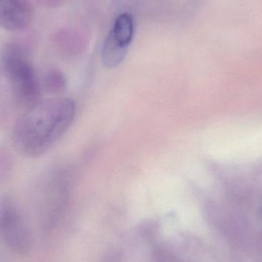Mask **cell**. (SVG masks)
Listing matches in <instances>:
<instances>
[{
    "label": "cell",
    "instance_id": "6da1fadb",
    "mask_svg": "<svg viewBox=\"0 0 262 262\" xmlns=\"http://www.w3.org/2000/svg\"><path fill=\"white\" fill-rule=\"evenodd\" d=\"M75 115L73 100H40L15 123L12 130L14 147L28 158L44 155L69 128Z\"/></svg>",
    "mask_w": 262,
    "mask_h": 262
},
{
    "label": "cell",
    "instance_id": "7a4b0ae2",
    "mask_svg": "<svg viewBox=\"0 0 262 262\" xmlns=\"http://www.w3.org/2000/svg\"><path fill=\"white\" fill-rule=\"evenodd\" d=\"M3 71L15 99L28 108L41 98V79L27 52L17 43H8L2 53Z\"/></svg>",
    "mask_w": 262,
    "mask_h": 262
},
{
    "label": "cell",
    "instance_id": "3957f363",
    "mask_svg": "<svg viewBox=\"0 0 262 262\" xmlns=\"http://www.w3.org/2000/svg\"><path fill=\"white\" fill-rule=\"evenodd\" d=\"M0 235L12 247L24 250L28 243V232L23 217L11 200L0 203Z\"/></svg>",
    "mask_w": 262,
    "mask_h": 262
},
{
    "label": "cell",
    "instance_id": "277c9868",
    "mask_svg": "<svg viewBox=\"0 0 262 262\" xmlns=\"http://www.w3.org/2000/svg\"><path fill=\"white\" fill-rule=\"evenodd\" d=\"M34 18L31 0H0V27L11 32L26 29Z\"/></svg>",
    "mask_w": 262,
    "mask_h": 262
},
{
    "label": "cell",
    "instance_id": "5b68a950",
    "mask_svg": "<svg viewBox=\"0 0 262 262\" xmlns=\"http://www.w3.org/2000/svg\"><path fill=\"white\" fill-rule=\"evenodd\" d=\"M128 48L123 47L114 37L112 32L104 41L102 49V60L107 68H115L125 58Z\"/></svg>",
    "mask_w": 262,
    "mask_h": 262
},
{
    "label": "cell",
    "instance_id": "8992f818",
    "mask_svg": "<svg viewBox=\"0 0 262 262\" xmlns=\"http://www.w3.org/2000/svg\"><path fill=\"white\" fill-rule=\"evenodd\" d=\"M116 41L123 47L128 48L134 35V20L129 13H122L117 18L112 30Z\"/></svg>",
    "mask_w": 262,
    "mask_h": 262
},
{
    "label": "cell",
    "instance_id": "52a82bcc",
    "mask_svg": "<svg viewBox=\"0 0 262 262\" xmlns=\"http://www.w3.org/2000/svg\"><path fill=\"white\" fill-rule=\"evenodd\" d=\"M64 75L57 69H49L43 75L41 81V87L52 94L60 93L66 88Z\"/></svg>",
    "mask_w": 262,
    "mask_h": 262
},
{
    "label": "cell",
    "instance_id": "ba28073f",
    "mask_svg": "<svg viewBox=\"0 0 262 262\" xmlns=\"http://www.w3.org/2000/svg\"><path fill=\"white\" fill-rule=\"evenodd\" d=\"M0 76H1V66H0Z\"/></svg>",
    "mask_w": 262,
    "mask_h": 262
}]
</instances>
